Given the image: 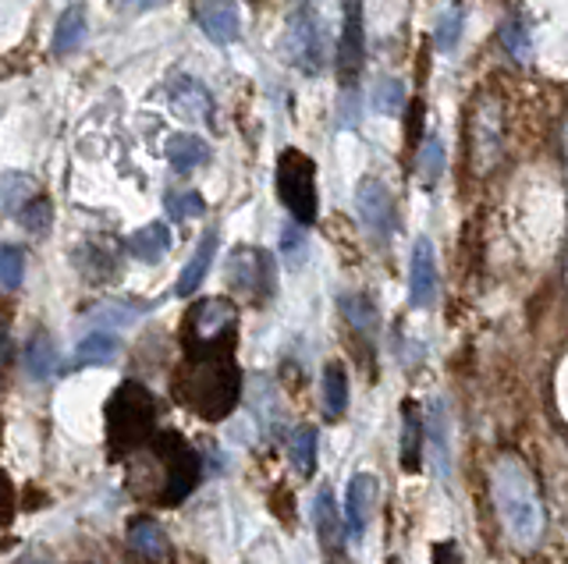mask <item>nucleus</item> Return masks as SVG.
I'll use <instances>...</instances> for the list:
<instances>
[{
  "mask_svg": "<svg viewBox=\"0 0 568 564\" xmlns=\"http://www.w3.org/2000/svg\"><path fill=\"white\" fill-rule=\"evenodd\" d=\"M174 401L206 422H221L242 401V369L235 348H185L171 377Z\"/></svg>",
  "mask_w": 568,
  "mask_h": 564,
  "instance_id": "7ed1b4c3",
  "label": "nucleus"
},
{
  "mask_svg": "<svg viewBox=\"0 0 568 564\" xmlns=\"http://www.w3.org/2000/svg\"><path fill=\"white\" fill-rule=\"evenodd\" d=\"M58 359H61L58 341H53L47 330H36L22 348V369H26L29 380H50L61 366Z\"/></svg>",
  "mask_w": 568,
  "mask_h": 564,
  "instance_id": "a211bd4d",
  "label": "nucleus"
},
{
  "mask_svg": "<svg viewBox=\"0 0 568 564\" xmlns=\"http://www.w3.org/2000/svg\"><path fill=\"white\" fill-rule=\"evenodd\" d=\"M490 504L515 551H537L547 533V507L537 475L519 451H501L490 462Z\"/></svg>",
  "mask_w": 568,
  "mask_h": 564,
  "instance_id": "f03ea898",
  "label": "nucleus"
},
{
  "mask_svg": "<svg viewBox=\"0 0 568 564\" xmlns=\"http://www.w3.org/2000/svg\"><path fill=\"white\" fill-rule=\"evenodd\" d=\"M320 394H324V416L331 422L345 419L348 412V373L342 362L324 366V380H320Z\"/></svg>",
  "mask_w": 568,
  "mask_h": 564,
  "instance_id": "5701e85b",
  "label": "nucleus"
},
{
  "mask_svg": "<svg viewBox=\"0 0 568 564\" xmlns=\"http://www.w3.org/2000/svg\"><path fill=\"white\" fill-rule=\"evenodd\" d=\"M284 50H288V58L295 61V68H302L306 75H316L320 68H324V29H320L313 8L302 4L292 14Z\"/></svg>",
  "mask_w": 568,
  "mask_h": 564,
  "instance_id": "6e6552de",
  "label": "nucleus"
},
{
  "mask_svg": "<svg viewBox=\"0 0 568 564\" xmlns=\"http://www.w3.org/2000/svg\"><path fill=\"white\" fill-rule=\"evenodd\" d=\"M129 462L124 490L135 501L153 507H178L192 498L203 480V458L178 430H156L146 448H139Z\"/></svg>",
  "mask_w": 568,
  "mask_h": 564,
  "instance_id": "f257e3e1",
  "label": "nucleus"
},
{
  "mask_svg": "<svg viewBox=\"0 0 568 564\" xmlns=\"http://www.w3.org/2000/svg\"><path fill=\"white\" fill-rule=\"evenodd\" d=\"M106 462H124L160 430V401L142 380H121L103 404Z\"/></svg>",
  "mask_w": 568,
  "mask_h": 564,
  "instance_id": "20e7f679",
  "label": "nucleus"
},
{
  "mask_svg": "<svg viewBox=\"0 0 568 564\" xmlns=\"http://www.w3.org/2000/svg\"><path fill=\"white\" fill-rule=\"evenodd\" d=\"M121 8H132V11H153V8H164L168 0H118Z\"/></svg>",
  "mask_w": 568,
  "mask_h": 564,
  "instance_id": "37998d69",
  "label": "nucleus"
},
{
  "mask_svg": "<svg viewBox=\"0 0 568 564\" xmlns=\"http://www.w3.org/2000/svg\"><path fill=\"white\" fill-rule=\"evenodd\" d=\"M440 174H444V146L440 139H426L419 150V178L423 185H437Z\"/></svg>",
  "mask_w": 568,
  "mask_h": 564,
  "instance_id": "4c0bfd02",
  "label": "nucleus"
},
{
  "mask_svg": "<svg viewBox=\"0 0 568 564\" xmlns=\"http://www.w3.org/2000/svg\"><path fill=\"white\" fill-rule=\"evenodd\" d=\"M118 356H121V341L114 338V334L93 330V334H85V338L79 341V348H75V366L79 369H85V366H111Z\"/></svg>",
  "mask_w": 568,
  "mask_h": 564,
  "instance_id": "393cba45",
  "label": "nucleus"
},
{
  "mask_svg": "<svg viewBox=\"0 0 568 564\" xmlns=\"http://www.w3.org/2000/svg\"><path fill=\"white\" fill-rule=\"evenodd\" d=\"M168 100H171V111L182 121H189V125H213V96L200 79H192V75L171 79Z\"/></svg>",
  "mask_w": 568,
  "mask_h": 564,
  "instance_id": "9b49d317",
  "label": "nucleus"
},
{
  "mask_svg": "<svg viewBox=\"0 0 568 564\" xmlns=\"http://www.w3.org/2000/svg\"><path fill=\"white\" fill-rule=\"evenodd\" d=\"M171 249V227L164 221H153L146 227H139V232L129 238V253L139 259V263H160Z\"/></svg>",
  "mask_w": 568,
  "mask_h": 564,
  "instance_id": "4be33fe9",
  "label": "nucleus"
},
{
  "mask_svg": "<svg viewBox=\"0 0 568 564\" xmlns=\"http://www.w3.org/2000/svg\"><path fill=\"white\" fill-rule=\"evenodd\" d=\"M227 285L231 291L245 295L248 302H271L277 291V263L266 249L256 245H239L235 253L227 256Z\"/></svg>",
  "mask_w": 568,
  "mask_h": 564,
  "instance_id": "0eeeda50",
  "label": "nucleus"
},
{
  "mask_svg": "<svg viewBox=\"0 0 568 564\" xmlns=\"http://www.w3.org/2000/svg\"><path fill=\"white\" fill-rule=\"evenodd\" d=\"M302 245H306V235H302L298 227H284V235H281V253L295 259V256L302 253Z\"/></svg>",
  "mask_w": 568,
  "mask_h": 564,
  "instance_id": "a19ab883",
  "label": "nucleus"
},
{
  "mask_svg": "<svg viewBox=\"0 0 568 564\" xmlns=\"http://www.w3.org/2000/svg\"><path fill=\"white\" fill-rule=\"evenodd\" d=\"M0 196H4L8 214L18 217L36 196H40V188H36L29 174H4V178H0Z\"/></svg>",
  "mask_w": 568,
  "mask_h": 564,
  "instance_id": "7c9ffc66",
  "label": "nucleus"
},
{
  "mask_svg": "<svg viewBox=\"0 0 568 564\" xmlns=\"http://www.w3.org/2000/svg\"><path fill=\"white\" fill-rule=\"evenodd\" d=\"M164 156H168V164L174 171H195V167H203L210 161V146H206V139L200 135H192V132H174L168 135V143H164Z\"/></svg>",
  "mask_w": 568,
  "mask_h": 564,
  "instance_id": "aec40b11",
  "label": "nucleus"
},
{
  "mask_svg": "<svg viewBox=\"0 0 568 564\" xmlns=\"http://www.w3.org/2000/svg\"><path fill=\"white\" fill-rule=\"evenodd\" d=\"M342 316L348 320L352 330L366 334V338H373L381 327V312H377V306H373L369 295H342Z\"/></svg>",
  "mask_w": 568,
  "mask_h": 564,
  "instance_id": "c85d7f7f",
  "label": "nucleus"
},
{
  "mask_svg": "<svg viewBox=\"0 0 568 564\" xmlns=\"http://www.w3.org/2000/svg\"><path fill=\"white\" fill-rule=\"evenodd\" d=\"M75 263L89 280H111L118 274V253L103 249V245H97V242L82 245V253H75Z\"/></svg>",
  "mask_w": 568,
  "mask_h": 564,
  "instance_id": "c756f323",
  "label": "nucleus"
},
{
  "mask_svg": "<svg viewBox=\"0 0 568 564\" xmlns=\"http://www.w3.org/2000/svg\"><path fill=\"white\" fill-rule=\"evenodd\" d=\"M26 277V253L18 245H0V285L18 288Z\"/></svg>",
  "mask_w": 568,
  "mask_h": 564,
  "instance_id": "e433bc0d",
  "label": "nucleus"
},
{
  "mask_svg": "<svg viewBox=\"0 0 568 564\" xmlns=\"http://www.w3.org/2000/svg\"><path fill=\"white\" fill-rule=\"evenodd\" d=\"M85 29H89V19H85V4H71L61 19H58V29H53V54H75V50L85 43Z\"/></svg>",
  "mask_w": 568,
  "mask_h": 564,
  "instance_id": "b1692460",
  "label": "nucleus"
},
{
  "mask_svg": "<svg viewBox=\"0 0 568 564\" xmlns=\"http://www.w3.org/2000/svg\"><path fill=\"white\" fill-rule=\"evenodd\" d=\"M408 298L416 309H430L437 302V256L430 238L413 245V267H408Z\"/></svg>",
  "mask_w": 568,
  "mask_h": 564,
  "instance_id": "4468645a",
  "label": "nucleus"
},
{
  "mask_svg": "<svg viewBox=\"0 0 568 564\" xmlns=\"http://www.w3.org/2000/svg\"><path fill=\"white\" fill-rule=\"evenodd\" d=\"M185 348H235L239 345V306L231 298H200L182 324Z\"/></svg>",
  "mask_w": 568,
  "mask_h": 564,
  "instance_id": "423d86ee",
  "label": "nucleus"
},
{
  "mask_svg": "<svg viewBox=\"0 0 568 564\" xmlns=\"http://www.w3.org/2000/svg\"><path fill=\"white\" fill-rule=\"evenodd\" d=\"M377 480H373L369 472H355L348 480V490H345V522H348V533L352 536H363L366 525L373 519V511H377Z\"/></svg>",
  "mask_w": 568,
  "mask_h": 564,
  "instance_id": "dca6fc26",
  "label": "nucleus"
},
{
  "mask_svg": "<svg viewBox=\"0 0 568 564\" xmlns=\"http://www.w3.org/2000/svg\"><path fill=\"white\" fill-rule=\"evenodd\" d=\"M274 185H277V199L284 209L295 217V224L310 227L320 217V196H316V164L306 153L288 146L277 156V171H274Z\"/></svg>",
  "mask_w": 568,
  "mask_h": 564,
  "instance_id": "39448f33",
  "label": "nucleus"
},
{
  "mask_svg": "<svg viewBox=\"0 0 568 564\" xmlns=\"http://www.w3.org/2000/svg\"><path fill=\"white\" fill-rule=\"evenodd\" d=\"M14 511H18V498H14V483L8 480V472L0 469V529L11 525L14 519Z\"/></svg>",
  "mask_w": 568,
  "mask_h": 564,
  "instance_id": "58836bf2",
  "label": "nucleus"
},
{
  "mask_svg": "<svg viewBox=\"0 0 568 564\" xmlns=\"http://www.w3.org/2000/svg\"><path fill=\"white\" fill-rule=\"evenodd\" d=\"M355 209H359V221H363V227L369 235H377V238L395 235L398 206H395V196H390L384 182L363 178L359 188H355Z\"/></svg>",
  "mask_w": 568,
  "mask_h": 564,
  "instance_id": "1a4fd4ad",
  "label": "nucleus"
},
{
  "mask_svg": "<svg viewBox=\"0 0 568 564\" xmlns=\"http://www.w3.org/2000/svg\"><path fill=\"white\" fill-rule=\"evenodd\" d=\"M405 103V85L398 79H381L373 85V111L377 114H402Z\"/></svg>",
  "mask_w": 568,
  "mask_h": 564,
  "instance_id": "f704fd0d",
  "label": "nucleus"
},
{
  "mask_svg": "<svg viewBox=\"0 0 568 564\" xmlns=\"http://www.w3.org/2000/svg\"><path fill=\"white\" fill-rule=\"evenodd\" d=\"M168 214L174 221H192V217H203L206 214V199L200 196V192H171V196L164 199Z\"/></svg>",
  "mask_w": 568,
  "mask_h": 564,
  "instance_id": "c9c22d12",
  "label": "nucleus"
},
{
  "mask_svg": "<svg viewBox=\"0 0 568 564\" xmlns=\"http://www.w3.org/2000/svg\"><path fill=\"white\" fill-rule=\"evenodd\" d=\"M14 356V345H11V327H8V316H0V369H8Z\"/></svg>",
  "mask_w": 568,
  "mask_h": 564,
  "instance_id": "79ce46f5",
  "label": "nucleus"
},
{
  "mask_svg": "<svg viewBox=\"0 0 568 564\" xmlns=\"http://www.w3.org/2000/svg\"><path fill=\"white\" fill-rule=\"evenodd\" d=\"M150 306H132V302H118V298H106V302L93 306L85 312V320L89 324H97L100 330H114V327H124V324H132L139 320L142 312H146Z\"/></svg>",
  "mask_w": 568,
  "mask_h": 564,
  "instance_id": "cd10ccee",
  "label": "nucleus"
},
{
  "mask_svg": "<svg viewBox=\"0 0 568 564\" xmlns=\"http://www.w3.org/2000/svg\"><path fill=\"white\" fill-rule=\"evenodd\" d=\"M387 564H398V557H390V561H387Z\"/></svg>",
  "mask_w": 568,
  "mask_h": 564,
  "instance_id": "c03bdc74",
  "label": "nucleus"
},
{
  "mask_svg": "<svg viewBox=\"0 0 568 564\" xmlns=\"http://www.w3.org/2000/svg\"><path fill=\"white\" fill-rule=\"evenodd\" d=\"M129 546L139 564H171V540L164 525L150 515H135L129 522Z\"/></svg>",
  "mask_w": 568,
  "mask_h": 564,
  "instance_id": "2eb2a0df",
  "label": "nucleus"
},
{
  "mask_svg": "<svg viewBox=\"0 0 568 564\" xmlns=\"http://www.w3.org/2000/svg\"><path fill=\"white\" fill-rule=\"evenodd\" d=\"M426 427V440H430V454H434V465H437V475L444 480L448 475V416H444V404L434 401L430 404V419H423Z\"/></svg>",
  "mask_w": 568,
  "mask_h": 564,
  "instance_id": "bb28decb",
  "label": "nucleus"
},
{
  "mask_svg": "<svg viewBox=\"0 0 568 564\" xmlns=\"http://www.w3.org/2000/svg\"><path fill=\"white\" fill-rule=\"evenodd\" d=\"M434 564H466V557H462V546L455 540L434 543Z\"/></svg>",
  "mask_w": 568,
  "mask_h": 564,
  "instance_id": "ea45409f",
  "label": "nucleus"
},
{
  "mask_svg": "<svg viewBox=\"0 0 568 564\" xmlns=\"http://www.w3.org/2000/svg\"><path fill=\"white\" fill-rule=\"evenodd\" d=\"M501 43L515 61H529L532 58V40H529V29L519 14H508L505 25H501Z\"/></svg>",
  "mask_w": 568,
  "mask_h": 564,
  "instance_id": "2f4dec72",
  "label": "nucleus"
},
{
  "mask_svg": "<svg viewBox=\"0 0 568 564\" xmlns=\"http://www.w3.org/2000/svg\"><path fill=\"white\" fill-rule=\"evenodd\" d=\"M14 221L22 224L29 235L40 238V235H47V232H50V221H53V203H50V199L43 196V192H40V196H36V199H32V203L22 209V214L14 217Z\"/></svg>",
  "mask_w": 568,
  "mask_h": 564,
  "instance_id": "473e14b6",
  "label": "nucleus"
},
{
  "mask_svg": "<svg viewBox=\"0 0 568 564\" xmlns=\"http://www.w3.org/2000/svg\"><path fill=\"white\" fill-rule=\"evenodd\" d=\"M316 454H320V433H316V427H310V422H302V427H295L288 437V458H292L295 472L310 480L316 472Z\"/></svg>",
  "mask_w": 568,
  "mask_h": 564,
  "instance_id": "a878e982",
  "label": "nucleus"
},
{
  "mask_svg": "<svg viewBox=\"0 0 568 564\" xmlns=\"http://www.w3.org/2000/svg\"><path fill=\"white\" fill-rule=\"evenodd\" d=\"M93 564H106V561H93Z\"/></svg>",
  "mask_w": 568,
  "mask_h": 564,
  "instance_id": "a18cd8bd",
  "label": "nucleus"
},
{
  "mask_svg": "<svg viewBox=\"0 0 568 564\" xmlns=\"http://www.w3.org/2000/svg\"><path fill=\"white\" fill-rule=\"evenodd\" d=\"M366 58V29H363V0H345V25L337 40V75L342 82H352L363 72Z\"/></svg>",
  "mask_w": 568,
  "mask_h": 564,
  "instance_id": "9d476101",
  "label": "nucleus"
},
{
  "mask_svg": "<svg viewBox=\"0 0 568 564\" xmlns=\"http://www.w3.org/2000/svg\"><path fill=\"white\" fill-rule=\"evenodd\" d=\"M195 22L213 43H235L242 32L239 19V0H195Z\"/></svg>",
  "mask_w": 568,
  "mask_h": 564,
  "instance_id": "ddd939ff",
  "label": "nucleus"
},
{
  "mask_svg": "<svg viewBox=\"0 0 568 564\" xmlns=\"http://www.w3.org/2000/svg\"><path fill=\"white\" fill-rule=\"evenodd\" d=\"M313 525H316L320 551L327 554L331 564H337L345 557V522H342V515H337L334 493L327 486H320L316 498H313Z\"/></svg>",
  "mask_w": 568,
  "mask_h": 564,
  "instance_id": "f8f14e48",
  "label": "nucleus"
},
{
  "mask_svg": "<svg viewBox=\"0 0 568 564\" xmlns=\"http://www.w3.org/2000/svg\"><path fill=\"white\" fill-rule=\"evenodd\" d=\"M213 256H217V232H206V235L200 238V245H195V253L189 256V263H185L182 277H178L174 295L189 298L192 291H200L203 277L210 274V263H213Z\"/></svg>",
  "mask_w": 568,
  "mask_h": 564,
  "instance_id": "412c9836",
  "label": "nucleus"
},
{
  "mask_svg": "<svg viewBox=\"0 0 568 564\" xmlns=\"http://www.w3.org/2000/svg\"><path fill=\"white\" fill-rule=\"evenodd\" d=\"M462 25H466V4H452L448 14L437 22V32H434V43L440 54H448V50H455L458 37H462Z\"/></svg>",
  "mask_w": 568,
  "mask_h": 564,
  "instance_id": "72a5a7b5",
  "label": "nucleus"
},
{
  "mask_svg": "<svg viewBox=\"0 0 568 564\" xmlns=\"http://www.w3.org/2000/svg\"><path fill=\"white\" fill-rule=\"evenodd\" d=\"M497 150H501V125H497V111L494 103L479 107L473 117V156L479 167H490L497 161Z\"/></svg>",
  "mask_w": 568,
  "mask_h": 564,
  "instance_id": "6ab92c4d",
  "label": "nucleus"
},
{
  "mask_svg": "<svg viewBox=\"0 0 568 564\" xmlns=\"http://www.w3.org/2000/svg\"><path fill=\"white\" fill-rule=\"evenodd\" d=\"M423 454H426V427H423V412L419 404L408 398L402 404V444H398V462L402 472L416 475L423 469Z\"/></svg>",
  "mask_w": 568,
  "mask_h": 564,
  "instance_id": "f3484780",
  "label": "nucleus"
}]
</instances>
